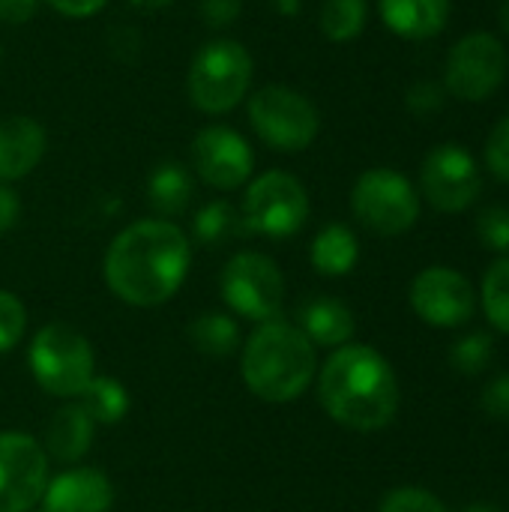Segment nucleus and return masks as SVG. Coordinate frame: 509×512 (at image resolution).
<instances>
[{"label": "nucleus", "mask_w": 509, "mask_h": 512, "mask_svg": "<svg viewBox=\"0 0 509 512\" xmlns=\"http://www.w3.org/2000/svg\"><path fill=\"white\" fill-rule=\"evenodd\" d=\"M243 3L240 0H201V15L210 27H228L237 21Z\"/></svg>", "instance_id": "obj_34"}, {"label": "nucleus", "mask_w": 509, "mask_h": 512, "mask_svg": "<svg viewBox=\"0 0 509 512\" xmlns=\"http://www.w3.org/2000/svg\"><path fill=\"white\" fill-rule=\"evenodd\" d=\"M240 216L249 234L270 240L294 237L309 219V192L291 171H264L246 183Z\"/></svg>", "instance_id": "obj_8"}, {"label": "nucleus", "mask_w": 509, "mask_h": 512, "mask_svg": "<svg viewBox=\"0 0 509 512\" xmlns=\"http://www.w3.org/2000/svg\"><path fill=\"white\" fill-rule=\"evenodd\" d=\"M447 102V90L444 84L438 81H414L405 93V105L411 114L417 117H429V114H438Z\"/></svg>", "instance_id": "obj_32"}, {"label": "nucleus", "mask_w": 509, "mask_h": 512, "mask_svg": "<svg viewBox=\"0 0 509 512\" xmlns=\"http://www.w3.org/2000/svg\"><path fill=\"white\" fill-rule=\"evenodd\" d=\"M21 219V198L9 183H0V234H9Z\"/></svg>", "instance_id": "obj_37"}, {"label": "nucleus", "mask_w": 509, "mask_h": 512, "mask_svg": "<svg viewBox=\"0 0 509 512\" xmlns=\"http://www.w3.org/2000/svg\"><path fill=\"white\" fill-rule=\"evenodd\" d=\"M192 171L201 183L219 192H234L252 180L255 171V153L249 141L222 123L204 126L189 147Z\"/></svg>", "instance_id": "obj_13"}, {"label": "nucleus", "mask_w": 509, "mask_h": 512, "mask_svg": "<svg viewBox=\"0 0 509 512\" xmlns=\"http://www.w3.org/2000/svg\"><path fill=\"white\" fill-rule=\"evenodd\" d=\"M42 0H0V24L6 27H21L27 24Z\"/></svg>", "instance_id": "obj_36"}, {"label": "nucleus", "mask_w": 509, "mask_h": 512, "mask_svg": "<svg viewBox=\"0 0 509 512\" xmlns=\"http://www.w3.org/2000/svg\"><path fill=\"white\" fill-rule=\"evenodd\" d=\"M219 291L228 309L246 321L264 324L282 315L285 279L273 258L261 252H237L225 261Z\"/></svg>", "instance_id": "obj_9"}, {"label": "nucleus", "mask_w": 509, "mask_h": 512, "mask_svg": "<svg viewBox=\"0 0 509 512\" xmlns=\"http://www.w3.org/2000/svg\"><path fill=\"white\" fill-rule=\"evenodd\" d=\"M249 123L255 135L279 153H300L312 147L321 132L315 102L288 84H264L249 93Z\"/></svg>", "instance_id": "obj_6"}, {"label": "nucleus", "mask_w": 509, "mask_h": 512, "mask_svg": "<svg viewBox=\"0 0 509 512\" xmlns=\"http://www.w3.org/2000/svg\"><path fill=\"white\" fill-rule=\"evenodd\" d=\"M351 210L366 231L399 237L420 219V192L396 168H369L351 189Z\"/></svg>", "instance_id": "obj_7"}, {"label": "nucleus", "mask_w": 509, "mask_h": 512, "mask_svg": "<svg viewBox=\"0 0 509 512\" xmlns=\"http://www.w3.org/2000/svg\"><path fill=\"white\" fill-rule=\"evenodd\" d=\"M423 198L438 213H465L483 192V174L471 150L462 144H438L420 165Z\"/></svg>", "instance_id": "obj_11"}, {"label": "nucleus", "mask_w": 509, "mask_h": 512, "mask_svg": "<svg viewBox=\"0 0 509 512\" xmlns=\"http://www.w3.org/2000/svg\"><path fill=\"white\" fill-rule=\"evenodd\" d=\"M24 333H27L24 303L12 291L0 288V354H9L15 345H21Z\"/></svg>", "instance_id": "obj_28"}, {"label": "nucleus", "mask_w": 509, "mask_h": 512, "mask_svg": "<svg viewBox=\"0 0 509 512\" xmlns=\"http://www.w3.org/2000/svg\"><path fill=\"white\" fill-rule=\"evenodd\" d=\"M492 357H495V342L489 333H468L450 351V363L456 366L459 375H468V378L489 369Z\"/></svg>", "instance_id": "obj_27"}, {"label": "nucleus", "mask_w": 509, "mask_h": 512, "mask_svg": "<svg viewBox=\"0 0 509 512\" xmlns=\"http://www.w3.org/2000/svg\"><path fill=\"white\" fill-rule=\"evenodd\" d=\"M369 21V3L366 0H324L321 3V33L330 42H351L366 30Z\"/></svg>", "instance_id": "obj_25"}, {"label": "nucleus", "mask_w": 509, "mask_h": 512, "mask_svg": "<svg viewBox=\"0 0 509 512\" xmlns=\"http://www.w3.org/2000/svg\"><path fill=\"white\" fill-rule=\"evenodd\" d=\"M240 375L252 396L285 405L312 387L318 375V351L297 324L273 318L258 324L246 339Z\"/></svg>", "instance_id": "obj_3"}, {"label": "nucleus", "mask_w": 509, "mask_h": 512, "mask_svg": "<svg viewBox=\"0 0 509 512\" xmlns=\"http://www.w3.org/2000/svg\"><path fill=\"white\" fill-rule=\"evenodd\" d=\"M378 12L390 33L423 42L447 30L453 0H378Z\"/></svg>", "instance_id": "obj_17"}, {"label": "nucleus", "mask_w": 509, "mask_h": 512, "mask_svg": "<svg viewBox=\"0 0 509 512\" xmlns=\"http://www.w3.org/2000/svg\"><path fill=\"white\" fill-rule=\"evenodd\" d=\"M309 261L321 276H348L360 261V240L348 225L330 222L315 234Z\"/></svg>", "instance_id": "obj_20"}, {"label": "nucleus", "mask_w": 509, "mask_h": 512, "mask_svg": "<svg viewBox=\"0 0 509 512\" xmlns=\"http://www.w3.org/2000/svg\"><path fill=\"white\" fill-rule=\"evenodd\" d=\"M318 399L330 420L351 432H381L396 420L399 381L384 354L342 345L318 369Z\"/></svg>", "instance_id": "obj_2"}, {"label": "nucleus", "mask_w": 509, "mask_h": 512, "mask_svg": "<svg viewBox=\"0 0 509 512\" xmlns=\"http://www.w3.org/2000/svg\"><path fill=\"white\" fill-rule=\"evenodd\" d=\"M45 129L27 114H12L0 120V183L24 180L36 171L45 156Z\"/></svg>", "instance_id": "obj_16"}, {"label": "nucleus", "mask_w": 509, "mask_h": 512, "mask_svg": "<svg viewBox=\"0 0 509 512\" xmlns=\"http://www.w3.org/2000/svg\"><path fill=\"white\" fill-rule=\"evenodd\" d=\"M30 512H42V510H39V507H33V510H30Z\"/></svg>", "instance_id": "obj_40"}, {"label": "nucleus", "mask_w": 509, "mask_h": 512, "mask_svg": "<svg viewBox=\"0 0 509 512\" xmlns=\"http://www.w3.org/2000/svg\"><path fill=\"white\" fill-rule=\"evenodd\" d=\"M477 237L480 243L489 249V252H498V255H509V207L504 204H495V207H486L480 216H477Z\"/></svg>", "instance_id": "obj_29"}, {"label": "nucleus", "mask_w": 509, "mask_h": 512, "mask_svg": "<svg viewBox=\"0 0 509 512\" xmlns=\"http://www.w3.org/2000/svg\"><path fill=\"white\" fill-rule=\"evenodd\" d=\"M483 411L492 417V420H501L509 423V375H498L486 384L483 390Z\"/></svg>", "instance_id": "obj_33"}, {"label": "nucleus", "mask_w": 509, "mask_h": 512, "mask_svg": "<svg viewBox=\"0 0 509 512\" xmlns=\"http://www.w3.org/2000/svg\"><path fill=\"white\" fill-rule=\"evenodd\" d=\"M414 312L438 330L462 327L474 318L477 294L474 285L453 267H426L411 282Z\"/></svg>", "instance_id": "obj_14"}, {"label": "nucleus", "mask_w": 509, "mask_h": 512, "mask_svg": "<svg viewBox=\"0 0 509 512\" xmlns=\"http://www.w3.org/2000/svg\"><path fill=\"white\" fill-rule=\"evenodd\" d=\"M498 21H501V30L509 36V0H501V6H498Z\"/></svg>", "instance_id": "obj_38"}, {"label": "nucleus", "mask_w": 509, "mask_h": 512, "mask_svg": "<svg viewBox=\"0 0 509 512\" xmlns=\"http://www.w3.org/2000/svg\"><path fill=\"white\" fill-rule=\"evenodd\" d=\"M192 171L180 162H162L147 177V201L159 219L180 216L192 201Z\"/></svg>", "instance_id": "obj_21"}, {"label": "nucleus", "mask_w": 509, "mask_h": 512, "mask_svg": "<svg viewBox=\"0 0 509 512\" xmlns=\"http://www.w3.org/2000/svg\"><path fill=\"white\" fill-rule=\"evenodd\" d=\"M378 512H447V507L441 504V498H435L426 489L402 486V489H393L381 501V510Z\"/></svg>", "instance_id": "obj_30"}, {"label": "nucleus", "mask_w": 509, "mask_h": 512, "mask_svg": "<svg viewBox=\"0 0 509 512\" xmlns=\"http://www.w3.org/2000/svg\"><path fill=\"white\" fill-rule=\"evenodd\" d=\"M36 384L57 399H78L96 375V354L84 333L69 324H45L27 351Z\"/></svg>", "instance_id": "obj_5"}, {"label": "nucleus", "mask_w": 509, "mask_h": 512, "mask_svg": "<svg viewBox=\"0 0 509 512\" xmlns=\"http://www.w3.org/2000/svg\"><path fill=\"white\" fill-rule=\"evenodd\" d=\"M192 240L171 219H138L126 225L105 252V282L129 306L153 309L168 303L186 282Z\"/></svg>", "instance_id": "obj_1"}, {"label": "nucleus", "mask_w": 509, "mask_h": 512, "mask_svg": "<svg viewBox=\"0 0 509 512\" xmlns=\"http://www.w3.org/2000/svg\"><path fill=\"white\" fill-rule=\"evenodd\" d=\"M255 60L249 48L237 39H210L204 42L189 63L186 72V96L189 102L210 117L234 111L252 90Z\"/></svg>", "instance_id": "obj_4"}, {"label": "nucleus", "mask_w": 509, "mask_h": 512, "mask_svg": "<svg viewBox=\"0 0 509 512\" xmlns=\"http://www.w3.org/2000/svg\"><path fill=\"white\" fill-rule=\"evenodd\" d=\"M462 512H501L495 504H471V507H465Z\"/></svg>", "instance_id": "obj_39"}, {"label": "nucleus", "mask_w": 509, "mask_h": 512, "mask_svg": "<svg viewBox=\"0 0 509 512\" xmlns=\"http://www.w3.org/2000/svg\"><path fill=\"white\" fill-rule=\"evenodd\" d=\"M189 339L207 357H231L240 345V327L225 312H204L189 324Z\"/></svg>", "instance_id": "obj_23"}, {"label": "nucleus", "mask_w": 509, "mask_h": 512, "mask_svg": "<svg viewBox=\"0 0 509 512\" xmlns=\"http://www.w3.org/2000/svg\"><path fill=\"white\" fill-rule=\"evenodd\" d=\"M114 486L96 468H69L48 480L39 510L42 512H111Z\"/></svg>", "instance_id": "obj_15"}, {"label": "nucleus", "mask_w": 509, "mask_h": 512, "mask_svg": "<svg viewBox=\"0 0 509 512\" xmlns=\"http://www.w3.org/2000/svg\"><path fill=\"white\" fill-rule=\"evenodd\" d=\"M93 432H96L93 417L84 411V405L78 399H72L51 417L42 447L51 459H57L63 465H75L87 456V450L93 444Z\"/></svg>", "instance_id": "obj_19"}, {"label": "nucleus", "mask_w": 509, "mask_h": 512, "mask_svg": "<svg viewBox=\"0 0 509 512\" xmlns=\"http://www.w3.org/2000/svg\"><path fill=\"white\" fill-rule=\"evenodd\" d=\"M84 411L93 417L96 426H114L129 414V393L117 378L108 375H93L87 390L78 396Z\"/></svg>", "instance_id": "obj_22"}, {"label": "nucleus", "mask_w": 509, "mask_h": 512, "mask_svg": "<svg viewBox=\"0 0 509 512\" xmlns=\"http://www.w3.org/2000/svg\"><path fill=\"white\" fill-rule=\"evenodd\" d=\"M509 54L504 42L489 33H465L447 54L444 90L459 102H486L507 81Z\"/></svg>", "instance_id": "obj_10"}, {"label": "nucleus", "mask_w": 509, "mask_h": 512, "mask_svg": "<svg viewBox=\"0 0 509 512\" xmlns=\"http://www.w3.org/2000/svg\"><path fill=\"white\" fill-rule=\"evenodd\" d=\"M192 234L198 243L204 246H222L240 234H249L246 225H243V216L234 204L228 201H210L204 204L198 213H195V222H192Z\"/></svg>", "instance_id": "obj_24"}, {"label": "nucleus", "mask_w": 509, "mask_h": 512, "mask_svg": "<svg viewBox=\"0 0 509 512\" xmlns=\"http://www.w3.org/2000/svg\"><path fill=\"white\" fill-rule=\"evenodd\" d=\"M483 309L492 327L509 336V255L498 258L483 276Z\"/></svg>", "instance_id": "obj_26"}, {"label": "nucleus", "mask_w": 509, "mask_h": 512, "mask_svg": "<svg viewBox=\"0 0 509 512\" xmlns=\"http://www.w3.org/2000/svg\"><path fill=\"white\" fill-rule=\"evenodd\" d=\"M297 327L303 330V336L315 345V348H342L351 342L357 324H354V312L336 300V297H309L300 312H297Z\"/></svg>", "instance_id": "obj_18"}, {"label": "nucleus", "mask_w": 509, "mask_h": 512, "mask_svg": "<svg viewBox=\"0 0 509 512\" xmlns=\"http://www.w3.org/2000/svg\"><path fill=\"white\" fill-rule=\"evenodd\" d=\"M483 159H486V168L501 183H509V114L492 126L486 147H483Z\"/></svg>", "instance_id": "obj_31"}, {"label": "nucleus", "mask_w": 509, "mask_h": 512, "mask_svg": "<svg viewBox=\"0 0 509 512\" xmlns=\"http://www.w3.org/2000/svg\"><path fill=\"white\" fill-rule=\"evenodd\" d=\"M63 18H93L108 6V0H42Z\"/></svg>", "instance_id": "obj_35"}, {"label": "nucleus", "mask_w": 509, "mask_h": 512, "mask_svg": "<svg viewBox=\"0 0 509 512\" xmlns=\"http://www.w3.org/2000/svg\"><path fill=\"white\" fill-rule=\"evenodd\" d=\"M48 453L24 432H0V512H30L48 486Z\"/></svg>", "instance_id": "obj_12"}]
</instances>
